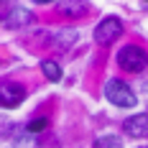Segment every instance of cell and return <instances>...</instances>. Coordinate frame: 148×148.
I'll return each mask as SVG.
<instances>
[{"label":"cell","instance_id":"3957f363","mask_svg":"<svg viewBox=\"0 0 148 148\" xmlns=\"http://www.w3.org/2000/svg\"><path fill=\"white\" fill-rule=\"evenodd\" d=\"M120 33H123V21L115 18V15H110V18H102L95 26V41L107 46V44H112V41H118Z\"/></svg>","mask_w":148,"mask_h":148},{"label":"cell","instance_id":"7a4b0ae2","mask_svg":"<svg viewBox=\"0 0 148 148\" xmlns=\"http://www.w3.org/2000/svg\"><path fill=\"white\" fill-rule=\"evenodd\" d=\"M105 97L115 107H135V95L123 79H107L105 84Z\"/></svg>","mask_w":148,"mask_h":148},{"label":"cell","instance_id":"9c48e42d","mask_svg":"<svg viewBox=\"0 0 148 148\" xmlns=\"http://www.w3.org/2000/svg\"><path fill=\"white\" fill-rule=\"evenodd\" d=\"M41 72H44V77L51 79V82H59L61 79V66L56 64V61H51V59L41 61Z\"/></svg>","mask_w":148,"mask_h":148},{"label":"cell","instance_id":"30bf717a","mask_svg":"<svg viewBox=\"0 0 148 148\" xmlns=\"http://www.w3.org/2000/svg\"><path fill=\"white\" fill-rule=\"evenodd\" d=\"M95 148H120V138H115V135L97 138V140H95Z\"/></svg>","mask_w":148,"mask_h":148},{"label":"cell","instance_id":"6da1fadb","mask_svg":"<svg viewBox=\"0 0 148 148\" xmlns=\"http://www.w3.org/2000/svg\"><path fill=\"white\" fill-rule=\"evenodd\" d=\"M118 64L125 69V72H143L148 66V54L140 49V46H123L118 51Z\"/></svg>","mask_w":148,"mask_h":148},{"label":"cell","instance_id":"8fae6325","mask_svg":"<svg viewBox=\"0 0 148 148\" xmlns=\"http://www.w3.org/2000/svg\"><path fill=\"white\" fill-rule=\"evenodd\" d=\"M46 125H49L46 118H36V120H31L28 125H26V130H28L31 135H36V133H41V130H46Z\"/></svg>","mask_w":148,"mask_h":148},{"label":"cell","instance_id":"7c38bea8","mask_svg":"<svg viewBox=\"0 0 148 148\" xmlns=\"http://www.w3.org/2000/svg\"><path fill=\"white\" fill-rule=\"evenodd\" d=\"M15 148H36V138L31 133H23L15 138Z\"/></svg>","mask_w":148,"mask_h":148},{"label":"cell","instance_id":"ba28073f","mask_svg":"<svg viewBox=\"0 0 148 148\" xmlns=\"http://www.w3.org/2000/svg\"><path fill=\"white\" fill-rule=\"evenodd\" d=\"M74 41H77V31H72V28L59 31V33L54 36V46H56V49H69Z\"/></svg>","mask_w":148,"mask_h":148},{"label":"cell","instance_id":"5b68a950","mask_svg":"<svg viewBox=\"0 0 148 148\" xmlns=\"http://www.w3.org/2000/svg\"><path fill=\"white\" fill-rule=\"evenodd\" d=\"M125 133L130 138H148V112H140V115H133L123 123Z\"/></svg>","mask_w":148,"mask_h":148},{"label":"cell","instance_id":"277c9868","mask_svg":"<svg viewBox=\"0 0 148 148\" xmlns=\"http://www.w3.org/2000/svg\"><path fill=\"white\" fill-rule=\"evenodd\" d=\"M26 100V87L18 82H3L0 84V105L3 107H15Z\"/></svg>","mask_w":148,"mask_h":148},{"label":"cell","instance_id":"52a82bcc","mask_svg":"<svg viewBox=\"0 0 148 148\" xmlns=\"http://www.w3.org/2000/svg\"><path fill=\"white\" fill-rule=\"evenodd\" d=\"M56 10H59L61 15H72V18H77V15H84V13H87V3L66 0V3H59V5H56Z\"/></svg>","mask_w":148,"mask_h":148},{"label":"cell","instance_id":"8992f818","mask_svg":"<svg viewBox=\"0 0 148 148\" xmlns=\"http://www.w3.org/2000/svg\"><path fill=\"white\" fill-rule=\"evenodd\" d=\"M31 23H33V13L28 8H21V5L10 8V13L5 15V26L8 28H23V26H31Z\"/></svg>","mask_w":148,"mask_h":148}]
</instances>
